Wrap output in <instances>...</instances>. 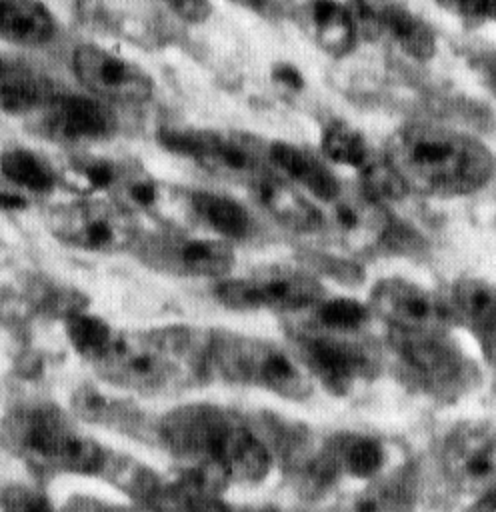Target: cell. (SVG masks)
Listing matches in <instances>:
<instances>
[{"mask_svg": "<svg viewBox=\"0 0 496 512\" xmlns=\"http://www.w3.org/2000/svg\"><path fill=\"white\" fill-rule=\"evenodd\" d=\"M208 330L160 326L114 334L106 352L92 362L112 386L142 394L182 390L208 380Z\"/></svg>", "mask_w": 496, "mask_h": 512, "instance_id": "2", "label": "cell"}, {"mask_svg": "<svg viewBox=\"0 0 496 512\" xmlns=\"http://www.w3.org/2000/svg\"><path fill=\"white\" fill-rule=\"evenodd\" d=\"M368 20L414 60L436 54V34L418 14L398 0H360Z\"/></svg>", "mask_w": 496, "mask_h": 512, "instance_id": "21", "label": "cell"}, {"mask_svg": "<svg viewBox=\"0 0 496 512\" xmlns=\"http://www.w3.org/2000/svg\"><path fill=\"white\" fill-rule=\"evenodd\" d=\"M190 218L224 240H240L252 232L246 206L214 190H190Z\"/></svg>", "mask_w": 496, "mask_h": 512, "instance_id": "25", "label": "cell"}, {"mask_svg": "<svg viewBox=\"0 0 496 512\" xmlns=\"http://www.w3.org/2000/svg\"><path fill=\"white\" fill-rule=\"evenodd\" d=\"M50 234L72 248L114 254L134 246L136 216L114 198H80L56 204L46 214Z\"/></svg>", "mask_w": 496, "mask_h": 512, "instance_id": "9", "label": "cell"}, {"mask_svg": "<svg viewBox=\"0 0 496 512\" xmlns=\"http://www.w3.org/2000/svg\"><path fill=\"white\" fill-rule=\"evenodd\" d=\"M258 204L282 226L308 232L322 226V212L286 178L274 170L250 184Z\"/></svg>", "mask_w": 496, "mask_h": 512, "instance_id": "22", "label": "cell"}, {"mask_svg": "<svg viewBox=\"0 0 496 512\" xmlns=\"http://www.w3.org/2000/svg\"><path fill=\"white\" fill-rule=\"evenodd\" d=\"M132 248L152 270L180 278H220L236 264L228 240L194 234L180 226H168L146 236L138 234Z\"/></svg>", "mask_w": 496, "mask_h": 512, "instance_id": "10", "label": "cell"}, {"mask_svg": "<svg viewBox=\"0 0 496 512\" xmlns=\"http://www.w3.org/2000/svg\"><path fill=\"white\" fill-rule=\"evenodd\" d=\"M214 296L234 310L296 312L324 298V286L308 270L278 264L222 280Z\"/></svg>", "mask_w": 496, "mask_h": 512, "instance_id": "11", "label": "cell"}, {"mask_svg": "<svg viewBox=\"0 0 496 512\" xmlns=\"http://www.w3.org/2000/svg\"><path fill=\"white\" fill-rule=\"evenodd\" d=\"M446 480L460 492L476 498L494 494V426L490 422H462L454 426L440 448Z\"/></svg>", "mask_w": 496, "mask_h": 512, "instance_id": "12", "label": "cell"}, {"mask_svg": "<svg viewBox=\"0 0 496 512\" xmlns=\"http://www.w3.org/2000/svg\"><path fill=\"white\" fill-rule=\"evenodd\" d=\"M110 198L120 202L134 216L144 214L168 226L192 224L190 190L152 176L136 162L128 166Z\"/></svg>", "mask_w": 496, "mask_h": 512, "instance_id": "17", "label": "cell"}, {"mask_svg": "<svg viewBox=\"0 0 496 512\" xmlns=\"http://www.w3.org/2000/svg\"><path fill=\"white\" fill-rule=\"evenodd\" d=\"M178 18H182L184 22L190 24H200L204 22L210 12V0H162Z\"/></svg>", "mask_w": 496, "mask_h": 512, "instance_id": "36", "label": "cell"}, {"mask_svg": "<svg viewBox=\"0 0 496 512\" xmlns=\"http://www.w3.org/2000/svg\"><path fill=\"white\" fill-rule=\"evenodd\" d=\"M324 156L340 166L360 172L378 152L368 144L366 136L344 120H332L322 132Z\"/></svg>", "mask_w": 496, "mask_h": 512, "instance_id": "30", "label": "cell"}, {"mask_svg": "<svg viewBox=\"0 0 496 512\" xmlns=\"http://www.w3.org/2000/svg\"><path fill=\"white\" fill-rule=\"evenodd\" d=\"M208 376L230 384L254 386L288 400H304L312 392V378L294 352L232 330H208Z\"/></svg>", "mask_w": 496, "mask_h": 512, "instance_id": "5", "label": "cell"}, {"mask_svg": "<svg viewBox=\"0 0 496 512\" xmlns=\"http://www.w3.org/2000/svg\"><path fill=\"white\" fill-rule=\"evenodd\" d=\"M72 68L80 84L104 102H144L154 90L142 66L96 44H80L72 54Z\"/></svg>", "mask_w": 496, "mask_h": 512, "instance_id": "13", "label": "cell"}, {"mask_svg": "<svg viewBox=\"0 0 496 512\" xmlns=\"http://www.w3.org/2000/svg\"><path fill=\"white\" fill-rule=\"evenodd\" d=\"M314 308V324L330 330H360L370 314V308L354 298H320Z\"/></svg>", "mask_w": 496, "mask_h": 512, "instance_id": "33", "label": "cell"}, {"mask_svg": "<svg viewBox=\"0 0 496 512\" xmlns=\"http://www.w3.org/2000/svg\"><path fill=\"white\" fill-rule=\"evenodd\" d=\"M272 78H274V82H278V84H282V86H286L290 90H300L304 86L302 72L296 66H292L290 62L274 64Z\"/></svg>", "mask_w": 496, "mask_h": 512, "instance_id": "37", "label": "cell"}, {"mask_svg": "<svg viewBox=\"0 0 496 512\" xmlns=\"http://www.w3.org/2000/svg\"><path fill=\"white\" fill-rule=\"evenodd\" d=\"M132 162L106 156H76L60 174L68 184L80 192H108L112 194Z\"/></svg>", "mask_w": 496, "mask_h": 512, "instance_id": "29", "label": "cell"}, {"mask_svg": "<svg viewBox=\"0 0 496 512\" xmlns=\"http://www.w3.org/2000/svg\"><path fill=\"white\" fill-rule=\"evenodd\" d=\"M322 224L336 244L350 252H366L382 244L394 226L384 202L364 188H342L326 202Z\"/></svg>", "mask_w": 496, "mask_h": 512, "instance_id": "14", "label": "cell"}, {"mask_svg": "<svg viewBox=\"0 0 496 512\" xmlns=\"http://www.w3.org/2000/svg\"><path fill=\"white\" fill-rule=\"evenodd\" d=\"M390 344L408 380L438 400H452L476 386L478 370L446 330H390Z\"/></svg>", "mask_w": 496, "mask_h": 512, "instance_id": "8", "label": "cell"}, {"mask_svg": "<svg viewBox=\"0 0 496 512\" xmlns=\"http://www.w3.org/2000/svg\"><path fill=\"white\" fill-rule=\"evenodd\" d=\"M154 434L182 462L224 482H260L272 466L264 438L238 412L216 404H184L166 412Z\"/></svg>", "mask_w": 496, "mask_h": 512, "instance_id": "1", "label": "cell"}, {"mask_svg": "<svg viewBox=\"0 0 496 512\" xmlns=\"http://www.w3.org/2000/svg\"><path fill=\"white\" fill-rule=\"evenodd\" d=\"M116 330L100 316L88 312H70L66 316V336L78 356L90 364L110 346Z\"/></svg>", "mask_w": 496, "mask_h": 512, "instance_id": "32", "label": "cell"}, {"mask_svg": "<svg viewBox=\"0 0 496 512\" xmlns=\"http://www.w3.org/2000/svg\"><path fill=\"white\" fill-rule=\"evenodd\" d=\"M286 12L324 54L342 58L356 46V20L340 0H286Z\"/></svg>", "mask_w": 496, "mask_h": 512, "instance_id": "18", "label": "cell"}, {"mask_svg": "<svg viewBox=\"0 0 496 512\" xmlns=\"http://www.w3.org/2000/svg\"><path fill=\"white\" fill-rule=\"evenodd\" d=\"M384 156L406 190L462 196L486 186L494 156L478 138L436 124H406L390 134Z\"/></svg>", "mask_w": 496, "mask_h": 512, "instance_id": "3", "label": "cell"}, {"mask_svg": "<svg viewBox=\"0 0 496 512\" xmlns=\"http://www.w3.org/2000/svg\"><path fill=\"white\" fill-rule=\"evenodd\" d=\"M2 504L14 510H42L50 506L40 492L30 490L26 486H10L2 494Z\"/></svg>", "mask_w": 496, "mask_h": 512, "instance_id": "35", "label": "cell"}, {"mask_svg": "<svg viewBox=\"0 0 496 512\" xmlns=\"http://www.w3.org/2000/svg\"><path fill=\"white\" fill-rule=\"evenodd\" d=\"M356 332L316 324L292 332L294 356L308 376L334 396L352 394L370 384L380 372V350Z\"/></svg>", "mask_w": 496, "mask_h": 512, "instance_id": "6", "label": "cell"}, {"mask_svg": "<svg viewBox=\"0 0 496 512\" xmlns=\"http://www.w3.org/2000/svg\"><path fill=\"white\" fill-rule=\"evenodd\" d=\"M158 142L168 152L188 158L230 182L250 186L254 180L274 170L270 162V142L242 130L162 126Z\"/></svg>", "mask_w": 496, "mask_h": 512, "instance_id": "7", "label": "cell"}, {"mask_svg": "<svg viewBox=\"0 0 496 512\" xmlns=\"http://www.w3.org/2000/svg\"><path fill=\"white\" fill-rule=\"evenodd\" d=\"M318 454L322 456L326 468L336 478H356L370 480L376 476L386 462L384 444L366 432L340 430L316 440Z\"/></svg>", "mask_w": 496, "mask_h": 512, "instance_id": "19", "label": "cell"}, {"mask_svg": "<svg viewBox=\"0 0 496 512\" xmlns=\"http://www.w3.org/2000/svg\"><path fill=\"white\" fill-rule=\"evenodd\" d=\"M270 162L284 178L304 186L324 202H328L342 186L332 168L306 146L286 140L270 142Z\"/></svg>", "mask_w": 496, "mask_h": 512, "instance_id": "23", "label": "cell"}, {"mask_svg": "<svg viewBox=\"0 0 496 512\" xmlns=\"http://www.w3.org/2000/svg\"><path fill=\"white\" fill-rule=\"evenodd\" d=\"M450 320H458L474 334L482 354L494 360V324H496V296L494 286L482 278L464 276L450 286L446 300Z\"/></svg>", "mask_w": 496, "mask_h": 512, "instance_id": "20", "label": "cell"}, {"mask_svg": "<svg viewBox=\"0 0 496 512\" xmlns=\"http://www.w3.org/2000/svg\"><path fill=\"white\" fill-rule=\"evenodd\" d=\"M2 440L18 458L54 472L100 476L108 458L100 442L52 404H32L8 414Z\"/></svg>", "mask_w": 496, "mask_h": 512, "instance_id": "4", "label": "cell"}, {"mask_svg": "<svg viewBox=\"0 0 496 512\" xmlns=\"http://www.w3.org/2000/svg\"><path fill=\"white\" fill-rule=\"evenodd\" d=\"M10 258H12V252H10V246L0 238V268L10 264Z\"/></svg>", "mask_w": 496, "mask_h": 512, "instance_id": "38", "label": "cell"}, {"mask_svg": "<svg viewBox=\"0 0 496 512\" xmlns=\"http://www.w3.org/2000/svg\"><path fill=\"white\" fill-rule=\"evenodd\" d=\"M446 12L470 22H486L494 18L496 0H436Z\"/></svg>", "mask_w": 496, "mask_h": 512, "instance_id": "34", "label": "cell"}, {"mask_svg": "<svg viewBox=\"0 0 496 512\" xmlns=\"http://www.w3.org/2000/svg\"><path fill=\"white\" fill-rule=\"evenodd\" d=\"M72 410L78 414L80 420L96 426L112 428L118 432L144 430V416L132 402L106 394L92 384H82L74 390Z\"/></svg>", "mask_w": 496, "mask_h": 512, "instance_id": "26", "label": "cell"}, {"mask_svg": "<svg viewBox=\"0 0 496 512\" xmlns=\"http://www.w3.org/2000/svg\"><path fill=\"white\" fill-rule=\"evenodd\" d=\"M54 16L40 0H0V36L18 46H38L54 36Z\"/></svg>", "mask_w": 496, "mask_h": 512, "instance_id": "27", "label": "cell"}, {"mask_svg": "<svg viewBox=\"0 0 496 512\" xmlns=\"http://www.w3.org/2000/svg\"><path fill=\"white\" fill-rule=\"evenodd\" d=\"M368 308L382 318L390 330H446L450 324L444 300L424 286L398 276L382 278L372 286Z\"/></svg>", "mask_w": 496, "mask_h": 512, "instance_id": "15", "label": "cell"}, {"mask_svg": "<svg viewBox=\"0 0 496 512\" xmlns=\"http://www.w3.org/2000/svg\"><path fill=\"white\" fill-rule=\"evenodd\" d=\"M52 94L48 80L38 70L0 50V110L12 114L38 110Z\"/></svg>", "mask_w": 496, "mask_h": 512, "instance_id": "24", "label": "cell"}, {"mask_svg": "<svg viewBox=\"0 0 496 512\" xmlns=\"http://www.w3.org/2000/svg\"><path fill=\"white\" fill-rule=\"evenodd\" d=\"M0 174L14 188L30 194H46L60 180V172L42 154L26 146H8L0 152Z\"/></svg>", "mask_w": 496, "mask_h": 512, "instance_id": "28", "label": "cell"}, {"mask_svg": "<svg viewBox=\"0 0 496 512\" xmlns=\"http://www.w3.org/2000/svg\"><path fill=\"white\" fill-rule=\"evenodd\" d=\"M42 132L64 144H90L116 132V116L96 96L52 94L40 108Z\"/></svg>", "mask_w": 496, "mask_h": 512, "instance_id": "16", "label": "cell"}, {"mask_svg": "<svg viewBox=\"0 0 496 512\" xmlns=\"http://www.w3.org/2000/svg\"><path fill=\"white\" fill-rule=\"evenodd\" d=\"M372 482L356 496L358 510H402L412 506L416 494V478L412 472L396 470L388 476H372Z\"/></svg>", "mask_w": 496, "mask_h": 512, "instance_id": "31", "label": "cell"}]
</instances>
